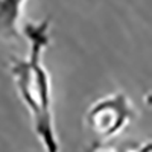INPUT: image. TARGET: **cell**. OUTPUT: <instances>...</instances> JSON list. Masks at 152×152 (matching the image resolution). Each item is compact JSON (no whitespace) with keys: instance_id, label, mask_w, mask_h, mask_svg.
<instances>
[{"instance_id":"obj_1","label":"cell","mask_w":152,"mask_h":152,"mask_svg":"<svg viewBox=\"0 0 152 152\" xmlns=\"http://www.w3.org/2000/svg\"><path fill=\"white\" fill-rule=\"evenodd\" d=\"M29 40V53L24 59H15L11 66V75L17 85L18 96L29 110L35 134L46 151H59L58 137L53 125L50 76L44 67V50L50 43V20L28 23L23 28Z\"/></svg>"},{"instance_id":"obj_2","label":"cell","mask_w":152,"mask_h":152,"mask_svg":"<svg viewBox=\"0 0 152 152\" xmlns=\"http://www.w3.org/2000/svg\"><path fill=\"white\" fill-rule=\"evenodd\" d=\"M135 110L123 93H116L94 102L85 114V123L96 142H107L120 134L132 119Z\"/></svg>"},{"instance_id":"obj_3","label":"cell","mask_w":152,"mask_h":152,"mask_svg":"<svg viewBox=\"0 0 152 152\" xmlns=\"http://www.w3.org/2000/svg\"><path fill=\"white\" fill-rule=\"evenodd\" d=\"M26 0H0V40H18L21 9Z\"/></svg>"}]
</instances>
